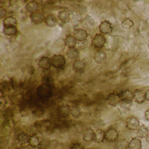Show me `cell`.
I'll list each match as a JSON object with an SVG mask.
<instances>
[{"label":"cell","mask_w":149,"mask_h":149,"mask_svg":"<svg viewBox=\"0 0 149 149\" xmlns=\"http://www.w3.org/2000/svg\"><path fill=\"white\" fill-rule=\"evenodd\" d=\"M52 65L57 69H62L66 64V60L63 56L60 54H55L51 59Z\"/></svg>","instance_id":"6da1fadb"},{"label":"cell","mask_w":149,"mask_h":149,"mask_svg":"<svg viewBox=\"0 0 149 149\" xmlns=\"http://www.w3.org/2000/svg\"><path fill=\"white\" fill-rule=\"evenodd\" d=\"M118 137L117 130L114 128H109L105 132V139L109 143L116 142Z\"/></svg>","instance_id":"7a4b0ae2"},{"label":"cell","mask_w":149,"mask_h":149,"mask_svg":"<svg viewBox=\"0 0 149 149\" xmlns=\"http://www.w3.org/2000/svg\"><path fill=\"white\" fill-rule=\"evenodd\" d=\"M139 120L135 116H130L126 120V127L130 130L135 131L137 130L140 125Z\"/></svg>","instance_id":"3957f363"},{"label":"cell","mask_w":149,"mask_h":149,"mask_svg":"<svg viewBox=\"0 0 149 149\" xmlns=\"http://www.w3.org/2000/svg\"><path fill=\"white\" fill-rule=\"evenodd\" d=\"M105 38L103 35L97 34L96 35L92 41V44L95 47L100 49L104 46Z\"/></svg>","instance_id":"277c9868"},{"label":"cell","mask_w":149,"mask_h":149,"mask_svg":"<svg viewBox=\"0 0 149 149\" xmlns=\"http://www.w3.org/2000/svg\"><path fill=\"white\" fill-rule=\"evenodd\" d=\"M120 95L115 93L110 94L107 97L108 104L112 107L117 106L121 100Z\"/></svg>","instance_id":"5b68a950"},{"label":"cell","mask_w":149,"mask_h":149,"mask_svg":"<svg viewBox=\"0 0 149 149\" xmlns=\"http://www.w3.org/2000/svg\"><path fill=\"white\" fill-rule=\"evenodd\" d=\"M99 28L100 32L105 35L111 33L113 30L111 23L108 21L102 22L99 26Z\"/></svg>","instance_id":"8992f818"},{"label":"cell","mask_w":149,"mask_h":149,"mask_svg":"<svg viewBox=\"0 0 149 149\" xmlns=\"http://www.w3.org/2000/svg\"><path fill=\"white\" fill-rule=\"evenodd\" d=\"M88 34L86 31L83 29H77L74 32V36L76 40L83 42L86 40Z\"/></svg>","instance_id":"52a82bcc"},{"label":"cell","mask_w":149,"mask_h":149,"mask_svg":"<svg viewBox=\"0 0 149 149\" xmlns=\"http://www.w3.org/2000/svg\"><path fill=\"white\" fill-rule=\"evenodd\" d=\"M39 67L46 70H49L52 67V63L51 59L48 57H43L39 61Z\"/></svg>","instance_id":"ba28073f"},{"label":"cell","mask_w":149,"mask_h":149,"mask_svg":"<svg viewBox=\"0 0 149 149\" xmlns=\"http://www.w3.org/2000/svg\"><path fill=\"white\" fill-rule=\"evenodd\" d=\"M95 131L91 128H88L83 135V139L86 142H91L95 141Z\"/></svg>","instance_id":"9c48e42d"},{"label":"cell","mask_w":149,"mask_h":149,"mask_svg":"<svg viewBox=\"0 0 149 149\" xmlns=\"http://www.w3.org/2000/svg\"><path fill=\"white\" fill-rule=\"evenodd\" d=\"M134 100L138 104H141L146 100L145 93L140 90L136 89L133 92Z\"/></svg>","instance_id":"30bf717a"},{"label":"cell","mask_w":149,"mask_h":149,"mask_svg":"<svg viewBox=\"0 0 149 149\" xmlns=\"http://www.w3.org/2000/svg\"><path fill=\"white\" fill-rule=\"evenodd\" d=\"M132 101L125 99H121L118 104L119 109L122 111H127L130 110L131 107Z\"/></svg>","instance_id":"8fae6325"},{"label":"cell","mask_w":149,"mask_h":149,"mask_svg":"<svg viewBox=\"0 0 149 149\" xmlns=\"http://www.w3.org/2000/svg\"><path fill=\"white\" fill-rule=\"evenodd\" d=\"M142 142L137 138H133L129 143V149H142Z\"/></svg>","instance_id":"7c38bea8"},{"label":"cell","mask_w":149,"mask_h":149,"mask_svg":"<svg viewBox=\"0 0 149 149\" xmlns=\"http://www.w3.org/2000/svg\"><path fill=\"white\" fill-rule=\"evenodd\" d=\"M149 132V129L144 125H140L136 130L137 135L140 138H146Z\"/></svg>","instance_id":"4fadbf2b"},{"label":"cell","mask_w":149,"mask_h":149,"mask_svg":"<svg viewBox=\"0 0 149 149\" xmlns=\"http://www.w3.org/2000/svg\"><path fill=\"white\" fill-rule=\"evenodd\" d=\"M30 19L33 22L35 23H41L45 19V15L42 13L36 12L31 14Z\"/></svg>","instance_id":"5bb4252c"},{"label":"cell","mask_w":149,"mask_h":149,"mask_svg":"<svg viewBox=\"0 0 149 149\" xmlns=\"http://www.w3.org/2000/svg\"><path fill=\"white\" fill-rule=\"evenodd\" d=\"M28 143L33 148H35L39 147L40 144L39 137L36 134H33L32 136H30Z\"/></svg>","instance_id":"9a60e30c"},{"label":"cell","mask_w":149,"mask_h":149,"mask_svg":"<svg viewBox=\"0 0 149 149\" xmlns=\"http://www.w3.org/2000/svg\"><path fill=\"white\" fill-rule=\"evenodd\" d=\"M94 59L97 63L99 64L103 63L106 60V54L103 51H97L95 54Z\"/></svg>","instance_id":"2e32d148"},{"label":"cell","mask_w":149,"mask_h":149,"mask_svg":"<svg viewBox=\"0 0 149 149\" xmlns=\"http://www.w3.org/2000/svg\"><path fill=\"white\" fill-rule=\"evenodd\" d=\"M105 139V132L101 129H98L95 131V141L97 143H101L104 141Z\"/></svg>","instance_id":"e0dca14e"},{"label":"cell","mask_w":149,"mask_h":149,"mask_svg":"<svg viewBox=\"0 0 149 149\" xmlns=\"http://www.w3.org/2000/svg\"><path fill=\"white\" fill-rule=\"evenodd\" d=\"M76 40L74 36L71 35L67 36L65 39V45L68 48H72L75 47L77 44Z\"/></svg>","instance_id":"ac0fdd59"},{"label":"cell","mask_w":149,"mask_h":149,"mask_svg":"<svg viewBox=\"0 0 149 149\" xmlns=\"http://www.w3.org/2000/svg\"><path fill=\"white\" fill-rule=\"evenodd\" d=\"M30 137L27 133L25 132H22L18 134L17 139L20 143L25 144L27 143H29Z\"/></svg>","instance_id":"d6986e66"},{"label":"cell","mask_w":149,"mask_h":149,"mask_svg":"<svg viewBox=\"0 0 149 149\" xmlns=\"http://www.w3.org/2000/svg\"><path fill=\"white\" fill-rule=\"evenodd\" d=\"M66 54L70 59H74L78 58L79 56L78 50L75 48H68L66 50Z\"/></svg>","instance_id":"ffe728a7"},{"label":"cell","mask_w":149,"mask_h":149,"mask_svg":"<svg viewBox=\"0 0 149 149\" xmlns=\"http://www.w3.org/2000/svg\"><path fill=\"white\" fill-rule=\"evenodd\" d=\"M38 6L37 3L35 1H31L28 3L26 6V11L29 13H33L37 11Z\"/></svg>","instance_id":"44dd1931"},{"label":"cell","mask_w":149,"mask_h":149,"mask_svg":"<svg viewBox=\"0 0 149 149\" xmlns=\"http://www.w3.org/2000/svg\"><path fill=\"white\" fill-rule=\"evenodd\" d=\"M45 22L48 26L54 27L57 25V21L55 17L52 15H49L46 17Z\"/></svg>","instance_id":"7402d4cb"},{"label":"cell","mask_w":149,"mask_h":149,"mask_svg":"<svg viewBox=\"0 0 149 149\" xmlns=\"http://www.w3.org/2000/svg\"><path fill=\"white\" fill-rule=\"evenodd\" d=\"M129 142L126 139H121L117 140L116 143V149H127L129 146Z\"/></svg>","instance_id":"603a6c76"},{"label":"cell","mask_w":149,"mask_h":149,"mask_svg":"<svg viewBox=\"0 0 149 149\" xmlns=\"http://www.w3.org/2000/svg\"><path fill=\"white\" fill-rule=\"evenodd\" d=\"M17 29L15 26H5L3 29V33L7 36H13L17 33Z\"/></svg>","instance_id":"cb8c5ba5"},{"label":"cell","mask_w":149,"mask_h":149,"mask_svg":"<svg viewBox=\"0 0 149 149\" xmlns=\"http://www.w3.org/2000/svg\"><path fill=\"white\" fill-rule=\"evenodd\" d=\"M4 27L8 26H16L17 25V20H16L15 18L13 17H7L4 19Z\"/></svg>","instance_id":"d4e9b609"},{"label":"cell","mask_w":149,"mask_h":149,"mask_svg":"<svg viewBox=\"0 0 149 149\" xmlns=\"http://www.w3.org/2000/svg\"><path fill=\"white\" fill-rule=\"evenodd\" d=\"M120 96L121 97V99H126V100L131 101L134 100L133 93L128 90L122 92Z\"/></svg>","instance_id":"484cf974"},{"label":"cell","mask_w":149,"mask_h":149,"mask_svg":"<svg viewBox=\"0 0 149 149\" xmlns=\"http://www.w3.org/2000/svg\"><path fill=\"white\" fill-rule=\"evenodd\" d=\"M70 108L68 105H63L60 107L59 112L60 115L63 117H68L70 115Z\"/></svg>","instance_id":"4316f807"},{"label":"cell","mask_w":149,"mask_h":149,"mask_svg":"<svg viewBox=\"0 0 149 149\" xmlns=\"http://www.w3.org/2000/svg\"><path fill=\"white\" fill-rule=\"evenodd\" d=\"M73 67L77 71H81L84 68L85 63L81 60H77L73 64Z\"/></svg>","instance_id":"83f0119b"},{"label":"cell","mask_w":149,"mask_h":149,"mask_svg":"<svg viewBox=\"0 0 149 149\" xmlns=\"http://www.w3.org/2000/svg\"><path fill=\"white\" fill-rule=\"evenodd\" d=\"M121 25L123 28L125 29H130L134 25V22L130 19H127L122 22Z\"/></svg>","instance_id":"f1b7e54d"},{"label":"cell","mask_w":149,"mask_h":149,"mask_svg":"<svg viewBox=\"0 0 149 149\" xmlns=\"http://www.w3.org/2000/svg\"><path fill=\"white\" fill-rule=\"evenodd\" d=\"M69 13L66 11H61L58 14V18L62 21H66L68 20L69 18Z\"/></svg>","instance_id":"f546056e"},{"label":"cell","mask_w":149,"mask_h":149,"mask_svg":"<svg viewBox=\"0 0 149 149\" xmlns=\"http://www.w3.org/2000/svg\"><path fill=\"white\" fill-rule=\"evenodd\" d=\"M70 114L75 118H78L81 116V110L78 107H73L70 109Z\"/></svg>","instance_id":"4dcf8cb0"},{"label":"cell","mask_w":149,"mask_h":149,"mask_svg":"<svg viewBox=\"0 0 149 149\" xmlns=\"http://www.w3.org/2000/svg\"><path fill=\"white\" fill-rule=\"evenodd\" d=\"M70 149H84L83 146L79 143H76L73 144Z\"/></svg>","instance_id":"1f68e13d"},{"label":"cell","mask_w":149,"mask_h":149,"mask_svg":"<svg viewBox=\"0 0 149 149\" xmlns=\"http://www.w3.org/2000/svg\"><path fill=\"white\" fill-rule=\"evenodd\" d=\"M6 14V10L2 7L0 8V18L1 19L4 18Z\"/></svg>","instance_id":"d6a6232c"},{"label":"cell","mask_w":149,"mask_h":149,"mask_svg":"<svg viewBox=\"0 0 149 149\" xmlns=\"http://www.w3.org/2000/svg\"><path fill=\"white\" fill-rule=\"evenodd\" d=\"M145 118L146 120L149 121V109L146 111L144 113Z\"/></svg>","instance_id":"836d02e7"},{"label":"cell","mask_w":149,"mask_h":149,"mask_svg":"<svg viewBox=\"0 0 149 149\" xmlns=\"http://www.w3.org/2000/svg\"><path fill=\"white\" fill-rule=\"evenodd\" d=\"M145 96L146 100L149 102V89L146 91Z\"/></svg>","instance_id":"e575fe53"},{"label":"cell","mask_w":149,"mask_h":149,"mask_svg":"<svg viewBox=\"0 0 149 149\" xmlns=\"http://www.w3.org/2000/svg\"><path fill=\"white\" fill-rule=\"evenodd\" d=\"M146 141L148 142V143H149V132L148 133L147 136H146Z\"/></svg>","instance_id":"d590c367"},{"label":"cell","mask_w":149,"mask_h":149,"mask_svg":"<svg viewBox=\"0 0 149 149\" xmlns=\"http://www.w3.org/2000/svg\"><path fill=\"white\" fill-rule=\"evenodd\" d=\"M20 149H31L28 146H23V147H22Z\"/></svg>","instance_id":"8d00e7d4"}]
</instances>
